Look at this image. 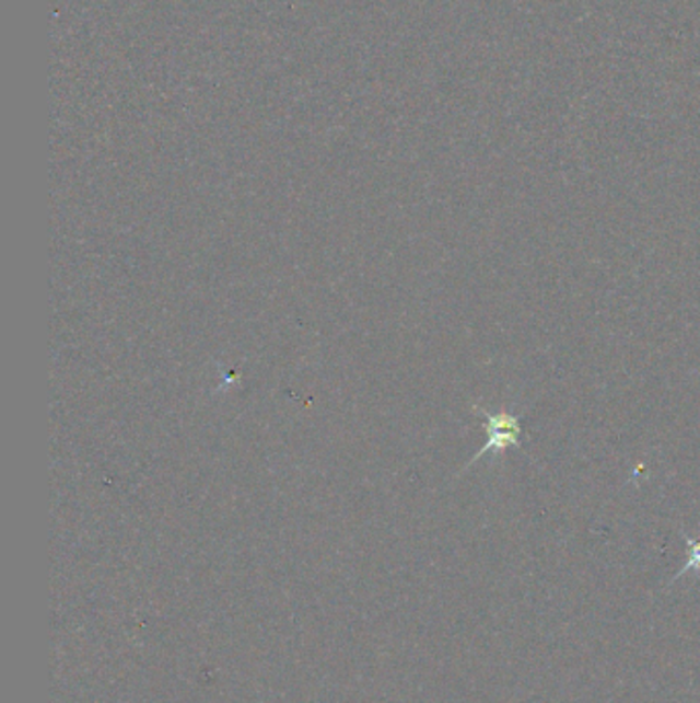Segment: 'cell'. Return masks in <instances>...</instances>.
<instances>
[{
  "mask_svg": "<svg viewBox=\"0 0 700 703\" xmlns=\"http://www.w3.org/2000/svg\"><path fill=\"white\" fill-rule=\"evenodd\" d=\"M475 412L483 418L485 430H487V442L483 449L477 452L467 463V469L477 463L479 459H483L485 454H500L505 452L512 447H520L522 440V424L516 414L512 412H487L483 407L475 405Z\"/></svg>",
  "mask_w": 700,
  "mask_h": 703,
  "instance_id": "cell-1",
  "label": "cell"
},
{
  "mask_svg": "<svg viewBox=\"0 0 700 703\" xmlns=\"http://www.w3.org/2000/svg\"><path fill=\"white\" fill-rule=\"evenodd\" d=\"M686 541H688V550H690V560H688V564L680 569L678 576H682V572H688V569H700V539L686 537Z\"/></svg>",
  "mask_w": 700,
  "mask_h": 703,
  "instance_id": "cell-2",
  "label": "cell"
}]
</instances>
